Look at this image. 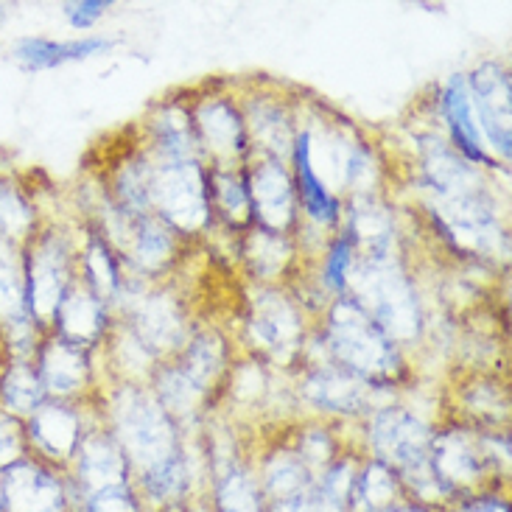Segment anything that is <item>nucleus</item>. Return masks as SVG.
<instances>
[{"label": "nucleus", "mask_w": 512, "mask_h": 512, "mask_svg": "<svg viewBox=\"0 0 512 512\" xmlns=\"http://www.w3.org/2000/svg\"><path fill=\"white\" fill-rule=\"evenodd\" d=\"M395 512H420V510H395Z\"/></svg>", "instance_id": "obj_49"}, {"label": "nucleus", "mask_w": 512, "mask_h": 512, "mask_svg": "<svg viewBox=\"0 0 512 512\" xmlns=\"http://www.w3.org/2000/svg\"><path fill=\"white\" fill-rule=\"evenodd\" d=\"M107 48H110V40H101V37H87V40L70 42L26 37V40H20L14 45V59L26 70H48L59 68L65 62H76V59H87V56L101 54Z\"/></svg>", "instance_id": "obj_12"}, {"label": "nucleus", "mask_w": 512, "mask_h": 512, "mask_svg": "<svg viewBox=\"0 0 512 512\" xmlns=\"http://www.w3.org/2000/svg\"><path fill=\"white\" fill-rule=\"evenodd\" d=\"M118 431L129 457L143 465V473L177 457L174 434L163 409L138 392H124L118 398Z\"/></svg>", "instance_id": "obj_3"}, {"label": "nucleus", "mask_w": 512, "mask_h": 512, "mask_svg": "<svg viewBox=\"0 0 512 512\" xmlns=\"http://www.w3.org/2000/svg\"><path fill=\"white\" fill-rule=\"evenodd\" d=\"M140 339L154 347H174L182 339V317L168 297L143 300L138 311Z\"/></svg>", "instance_id": "obj_21"}, {"label": "nucleus", "mask_w": 512, "mask_h": 512, "mask_svg": "<svg viewBox=\"0 0 512 512\" xmlns=\"http://www.w3.org/2000/svg\"><path fill=\"white\" fill-rule=\"evenodd\" d=\"M375 448L378 454L398 465L406 476L423 471L431 465V443L423 423L406 412L387 409L375 420Z\"/></svg>", "instance_id": "obj_6"}, {"label": "nucleus", "mask_w": 512, "mask_h": 512, "mask_svg": "<svg viewBox=\"0 0 512 512\" xmlns=\"http://www.w3.org/2000/svg\"><path fill=\"white\" fill-rule=\"evenodd\" d=\"M308 395L333 412H353L367 398V387L356 373L345 370H322L308 381Z\"/></svg>", "instance_id": "obj_19"}, {"label": "nucleus", "mask_w": 512, "mask_h": 512, "mask_svg": "<svg viewBox=\"0 0 512 512\" xmlns=\"http://www.w3.org/2000/svg\"><path fill=\"white\" fill-rule=\"evenodd\" d=\"M252 199L255 210L269 227H286L291 222L294 210V196H291V182L286 171L277 163H263L252 174Z\"/></svg>", "instance_id": "obj_13"}, {"label": "nucleus", "mask_w": 512, "mask_h": 512, "mask_svg": "<svg viewBox=\"0 0 512 512\" xmlns=\"http://www.w3.org/2000/svg\"><path fill=\"white\" fill-rule=\"evenodd\" d=\"M31 319L26 305V258L17 244L0 241V328Z\"/></svg>", "instance_id": "obj_16"}, {"label": "nucleus", "mask_w": 512, "mask_h": 512, "mask_svg": "<svg viewBox=\"0 0 512 512\" xmlns=\"http://www.w3.org/2000/svg\"><path fill=\"white\" fill-rule=\"evenodd\" d=\"M255 135L272 149V152H289V126L283 121V115L272 107L255 110Z\"/></svg>", "instance_id": "obj_36"}, {"label": "nucleus", "mask_w": 512, "mask_h": 512, "mask_svg": "<svg viewBox=\"0 0 512 512\" xmlns=\"http://www.w3.org/2000/svg\"><path fill=\"white\" fill-rule=\"evenodd\" d=\"M3 476L6 512H65V493L51 473L31 459H20Z\"/></svg>", "instance_id": "obj_7"}, {"label": "nucleus", "mask_w": 512, "mask_h": 512, "mask_svg": "<svg viewBox=\"0 0 512 512\" xmlns=\"http://www.w3.org/2000/svg\"><path fill=\"white\" fill-rule=\"evenodd\" d=\"M34 210L28 205L23 191L9 180H0V241L17 244L31 233Z\"/></svg>", "instance_id": "obj_23"}, {"label": "nucleus", "mask_w": 512, "mask_h": 512, "mask_svg": "<svg viewBox=\"0 0 512 512\" xmlns=\"http://www.w3.org/2000/svg\"><path fill=\"white\" fill-rule=\"evenodd\" d=\"M350 490H353V471H350L347 465L333 468V471L322 479V487L317 490V496H311L314 510L345 512L347 501H350Z\"/></svg>", "instance_id": "obj_31"}, {"label": "nucleus", "mask_w": 512, "mask_h": 512, "mask_svg": "<svg viewBox=\"0 0 512 512\" xmlns=\"http://www.w3.org/2000/svg\"><path fill=\"white\" fill-rule=\"evenodd\" d=\"M269 490H272L277 504L308 496V471H305L303 462L291 457L275 459L269 468Z\"/></svg>", "instance_id": "obj_28"}, {"label": "nucleus", "mask_w": 512, "mask_h": 512, "mask_svg": "<svg viewBox=\"0 0 512 512\" xmlns=\"http://www.w3.org/2000/svg\"><path fill=\"white\" fill-rule=\"evenodd\" d=\"M297 174H300V188H303V199L308 210H311V216L319 219V222H333L336 202H333L328 188L314 174V166H311V138L308 135L297 140Z\"/></svg>", "instance_id": "obj_25"}, {"label": "nucleus", "mask_w": 512, "mask_h": 512, "mask_svg": "<svg viewBox=\"0 0 512 512\" xmlns=\"http://www.w3.org/2000/svg\"><path fill=\"white\" fill-rule=\"evenodd\" d=\"M482 462H485L482 451L468 434H459V431L440 437L431 448V468L445 490L451 485H471L482 473Z\"/></svg>", "instance_id": "obj_9"}, {"label": "nucleus", "mask_w": 512, "mask_h": 512, "mask_svg": "<svg viewBox=\"0 0 512 512\" xmlns=\"http://www.w3.org/2000/svg\"><path fill=\"white\" fill-rule=\"evenodd\" d=\"M392 499H395V479L389 476V471L384 465H373L370 471L364 473V479H361L356 510L384 512Z\"/></svg>", "instance_id": "obj_30"}, {"label": "nucleus", "mask_w": 512, "mask_h": 512, "mask_svg": "<svg viewBox=\"0 0 512 512\" xmlns=\"http://www.w3.org/2000/svg\"><path fill=\"white\" fill-rule=\"evenodd\" d=\"M353 233L361 244H367V255H389L392 244V219L373 199H359L353 210Z\"/></svg>", "instance_id": "obj_24"}, {"label": "nucleus", "mask_w": 512, "mask_h": 512, "mask_svg": "<svg viewBox=\"0 0 512 512\" xmlns=\"http://www.w3.org/2000/svg\"><path fill=\"white\" fill-rule=\"evenodd\" d=\"M124 233H129L132 238V252L143 266H160L171 252V238H168L166 227L146 219V216L126 219Z\"/></svg>", "instance_id": "obj_26"}, {"label": "nucleus", "mask_w": 512, "mask_h": 512, "mask_svg": "<svg viewBox=\"0 0 512 512\" xmlns=\"http://www.w3.org/2000/svg\"><path fill=\"white\" fill-rule=\"evenodd\" d=\"M216 194H219V202L222 208L233 216V219H244L247 216V208H250V199H247V191L241 188V182L230 174H219L216 177Z\"/></svg>", "instance_id": "obj_40"}, {"label": "nucleus", "mask_w": 512, "mask_h": 512, "mask_svg": "<svg viewBox=\"0 0 512 512\" xmlns=\"http://www.w3.org/2000/svg\"><path fill=\"white\" fill-rule=\"evenodd\" d=\"M37 373L42 378L45 392L54 395H70L82 387L84 373H87V361L79 347L68 339H54L51 345L42 347L40 367Z\"/></svg>", "instance_id": "obj_14"}, {"label": "nucleus", "mask_w": 512, "mask_h": 512, "mask_svg": "<svg viewBox=\"0 0 512 512\" xmlns=\"http://www.w3.org/2000/svg\"><path fill=\"white\" fill-rule=\"evenodd\" d=\"M28 437L48 457L65 459L79 445V417L59 403H42L40 409L28 417Z\"/></svg>", "instance_id": "obj_11"}, {"label": "nucleus", "mask_w": 512, "mask_h": 512, "mask_svg": "<svg viewBox=\"0 0 512 512\" xmlns=\"http://www.w3.org/2000/svg\"><path fill=\"white\" fill-rule=\"evenodd\" d=\"M328 454H331V445H328V440L322 437V434H311V437H305L303 443V459L300 462H311V465H319V462H325L328 459Z\"/></svg>", "instance_id": "obj_44"}, {"label": "nucleus", "mask_w": 512, "mask_h": 512, "mask_svg": "<svg viewBox=\"0 0 512 512\" xmlns=\"http://www.w3.org/2000/svg\"><path fill=\"white\" fill-rule=\"evenodd\" d=\"M3 14H6V6H3V3H0V20H3Z\"/></svg>", "instance_id": "obj_48"}, {"label": "nucleus", "mask_w": 512, "mask_h": 512, "mask_svg": "<svg viewBox=\"0 0 512 512\" xmlns=\"http://www.w3.org/2000/svg\"><path fill=\"white\" fill-rule=\"evenodd\" d=\"M445 115L451 121L454 129V138H457L459 149L473 157V160H487L485 149L479 143V126L473 121L471 112V93H468V84L462 76H454L448 84V93H445Z\"/></svg>", "instance_id": "obj_20"}, {"label": "nucleus", "mask_w": 512, "mask_h": 512, "mask_svg": "<svg viewBox=\"0 0 512 512\" xmlns=\"http://www.w3.org/2000/svg\"><path fill=\"white\" fill-rule=\"evenodd\" d=\"M79 473H82L84 487L90 493L107 490V487L121 485L124 476V454L121 448L107 440V437H90L84 440L79 451Z\"/></svg>", "instance_id": "obj_17"}, {"label": "nucleus", "mask_w": 512, "mask_h": 512, "mask_svg": "<svg viewBox=\"0 0 512 512\" xmlns=\"http://www.w3.org/2000/svg\"><path fill=\"white\" fill-rule=\"evenodd\" d=\"M45 387L37 373L26 359H12V364L0 375V403L3 412L14 417H31L42 403H45Z\"/></svg>", "instance_id": "obj_15"}, {"label": "nucleus", "mask_w": 512, "mask_h": 512, "mask_svg": "<svg viewBox=\"0 0 512 512\" xmlns=\"http://www.w3.org/2000/svg\"><path fill=\"white\" fill-rule=\"evenodd\" d=\"M104 9H110V3L101 0H84V3H65V17L70 20V26L87 28L96 23L98 17L104 14Z\"/></svg>", "instance_id": "obj_42"}, {"label": "nucleus", "mask_w": 512, "mask_h": 512, "mask_svg": "<svg viewBox=\"0 0 512 512\" xmlns=\"http://www.w3.org/2000/svg\"><path fill=\"white\" fill-rule=\"evenodd\" d=\"M465 512H510V510H507V504H501V501H476V504H471Z\"/></svg>", "instance_id": "obj_46"}, {"label": "nucleus", "mask_w": 512, "mask_h": 512, "mask_svg": "<svg viewBox=\"0 0 512 512\" xmlns=\"http://www.w3.org/2000/svg\"><path fill=\"white\" fill-rule=\"evenodd\" d=\"M473 107L490 143L510 157V82L496 65H485L473 76ZM476 124V126H479Z\"/></svg>", "instance_id": "obj_8"}, {"label": "nucleus", "mask_w": 512, "mask_h": 512, "mask_svg": "<svg viewBox=\"0 0 512 512\" xmlns=\"http://www.w3.org/2000/svg\"><path fill=\"white\" fill-rule=\"evenodd\" d=\"M26 459V434L20 426V417L0 409V473Z\"/></svg>", "instance_id": "obj_34"}, {"label": "nucleus", "mask_w": 512, "mask_h": 512, "mask_svg": "<svg viewBox=\"0 0 512 512\" xmlns=\"http://www.w3.org/2000/svg\"><path fill=\"white\" fill-rule=\"evenodd\" d=\"M219 501H222V512H261L255 487L241 473H233V476L224 479Z\"/></svg>", "instance_id": "obj_35"}, {"label": "nucleus", "mask_w": 512, "mask_h": 512, "mask_svg": "<svg viewBox=\"0 0 512 512\" xmlns=\"http://www.w3.org/2000/svg\"><path fill=\"white\" fill-rule=\"evenodd\" d=\"M277 512H317V510H314V501H311V496H300V499L280 501V504H277Z\"/></svg>", "instance_id": "obj_45"}, {"label": "nucleus", "mask_w": 512, "mask_h": 512, "mask_svg": "<svg viewBox=\"0 0 512 512\" xmlns=\"http://www.w3.org/2000/svg\"><path fill=\"white\" fill-rule=\"evenodd\" d=\"M90 512H138L135 510V501L126 493L124 487H107V490H98L90 499Z\"/></svg>", "instance_id": "obj_41"}, {"label": "nucleus", "mask_w": 512, "mask_h": 512, "mask_svg": "<svg viewBox=\"0 0 512 512\" xmlns=\"http://www.w3.org/2000/svg\"><path fill=\"white\" fill-rule=\"evenodd\" d=\"M224 361V350L222 342L216 336H202L196 339L191 350H188V359H185V375L194 381L196 387H205L210 384L219 370H222Z\"/></svg>", "instance_id": "obj_27"}, {"label": "nucleus", "mask_w": 512, "mask_h": 512, "mask_svg": "<svg viewBox=\"0 0 512 512\" xmlns=\"http://www.w3.org/2000/svg\"><path fill=\"white\" fill-rule=\"evenodd\" d=\"M143 482L149 487V493L157 499H174L180 496L185 487V471H182L180 457L166 459L163 465H157L152 471L143 473Z\"/></svg>", "instance_id": "obj_33"}, {"label": "nucleus", "mask_w": 512, "mask_h": 512, "mask_svg": "<svg viewBox=\"0 0 512 512\" xmlns=\"http://www.w3.org/2000/svg\"><path fill=\"white\" fill-rule=\"evenodd\" d=\"M87 269L93 275L98 294H104V297L115 294V289H118V275H115V266H112L110 255H107V250L101 244H93L87 250Z\"/></svg>", "instance_id": "obj_38"}, {"label": "nucleus", "mask_w": 512, "mask_h": 512, "mask_svg": "<svg viewBox=\"0 0 512 512\" xmlns=\"http://www.w3.org/2000/svg\"><path fill=\"white\" fill-rule=\"evenodd\" d=\"M250 255L261 272L272 275V272H277V269L286 263L289 247H286V241H283L280 236H272V233H258V236H252L250 241Z\"/></svg>", "instance_id": "obj_37"}, {"label": "nucleus", "mask_w": 512, "mask_h": 512, "mask_svg": "<svg viewBox=\"0 0 512 512\" xmlns=\"http://www.w3.org/2000/svg\"><path fill=\"white\" fill-rule=\"evenodd\" d=\"M26 258V305L31 319L45 325L56 319L68 291V252L56 236L40 238Z\"/></svg>", "instance_id": "obj_5"}, {"label": "nucleus", "mask_w": 512, "mask_h": 512, "mask_svg": "<svg viewBox=\"0 0 512 512\" xmlns=\"http://www.w3.org/2000/svg\"><path fill=\"white\" fill-rule=\"evenodd\" d=\"M160 392H163V401H166V409L177 412V415H188L199 406V398H202V389L196 387L194 381L185 373H168L163 375L160 381Z\"/></svg>", "instance_id": "obj_32"}, {"label": "nucleus", "mask_w": 512, "mask_h": 512, "mask_svg": "<svg viewBox=\"0 0 512 512\" xmlns=\"http://www.w3.org/2000/svg\"><path fill=\"white\" fill-rule=\"evenodd\" d=\"M199 129L208 140V146L219 154H236L241 149V121L224 101H208L199 110Z\"/></svg>", "instance_id": "obj_22"}, {"label": "nucleus", "mask_w": 512, "mask_h": 512, "mask_svg": "<svg viewBox=\"0 0 512 512\" xmlns=\"http://www.w3.org/2000/svg\"><path fill=\"white\" fill-rule=\"evenodd\" d=\"M121 196L124 202L132 208V213H143L149 208V168H126L124 177H121Z\"/></svg>", "instance_id": "obj_39"}, {"label": "nucleus", "mask_w": 512, "mask_h": 512, "mask_svg": "<svg viewBox=\"0 0 512 512\" xmlns=\"http://www.w3.org/2000/svg\"><path fill=\"white\" fill-rule=\"evenodd\" d=\"M331 342L336 356L359 375H389L395 370V350L387 333L356 303H339L331 317Z\"/></svg>", "instance_id": "obj_2"}, {"label": "nucleus", "mask_w": 512, "mask_h": 512, "mask_svg": "<svg viewBox=\"0 0 512 512\" xmlns=\"http://www.w3.org/2000/svg\"><path fill=\"white\" fill-rule=\"evenodd\" d=\"M56 322L65 333V339L73 345H82L96 339L101 331V305L98 297H93L90 291L82 286H73L65 291L59 311H56Z\"/></svg>", "instance_id": "obj_18"}, {"label": "nucleus", "mask_w": 512, "mask_h": 512, "mask_svg": "<svg viewBox=\"0 0 512 512\" xmlns=\"http://www.w3.org/2000/svg\"><path fill=\"white\" fill-rule=\"evenodd\" d=\"M347 269H350V244H347V241H339V244L333 247L331 261H328V283H331L333 289H342V286H345Z\"/></svg>", "instance_id": "obj_43"}, {"label": "nucleus", "mask_w": 512, "mask_h": 512, "mask_svg": "<svg viewBox=\"0 0 512 512\" xmlns=\"http://www.w3.org/2000/svg\"><path fill=\"white\" fill-rule=\"evenodd\" d=\"M353 289L370 308L378 328L395 339H412L420 328L415 291L389 255H367L353 275Z\"/></svg>", "instance_id": "obj_1"}, {"label": "nucleus", "mask_w": 512, "mask_h": 512, "mask_svg": "<svg viewBox=\"0 0 512 512\" xmlns=\"http://www.w3.org/2000/svg\"><path fill=\"white\" fill-rule=\"evenodd\" d=\"M149 199L166 213V219L194 230L208 216L205 182L194 160H168L149 171Z\"/></svg>", "instance_id": "obj_4"}, {"label": "nucleus", "mask_w": 512, "mask_h": 512, "mask_svg": "<svg viewBox=\"0 0 512 512\" xmlns=\"http://www.w3.org/2000/svg\"><path fill=\"white\" fill-rule=\"evenodd\" d=\"M252 328L261 339L263 347L275 353H291L300 342V319L280 294H258L255 300V314H252Z\"/></svg>", "instance_id": "obj_10"}, {"label": "nucleus", "mask_w": 512, "mask_h": 512, "mask_svg": "<svg viewBox=\"0 0 512 512\" xmlns=\"http://www.w3.org/2000/svg\"><path fill=\"white\" fill-rule=\"evenodd\" d=\"M0 512H6V507H3V476H0Z\"/></svg>", "instance_id": "obj_47"}, {"label": "nucleus", "mask_w": 512, "mask_h": 512, "mask_svg": "<svg viewBox=\"0 0 512 512\" xmlns=\"http://www.w3.org/2000/svg\"><path fill=\"white\" fill-rule=\"evenodd\" d=\"M157 135L168 160H191V124L185 112L177 107L163 112V118L157 121Z\"/></svg>", "instance_id": "obj_29"}]
</instances>
